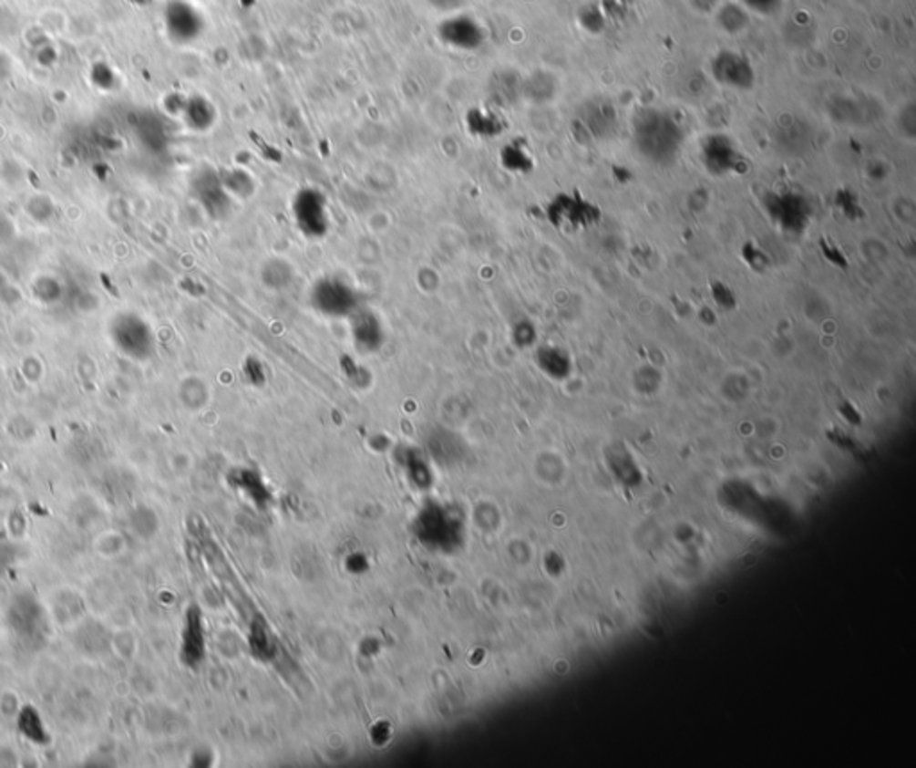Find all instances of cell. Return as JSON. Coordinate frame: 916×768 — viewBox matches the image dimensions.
I'll list each match as a JSON object with an SVG mask.
<instances>
[{
	"label": "cell",
	"mask_w": 916,
	"mask_h": 768,
	"mask_svg": "<svg viewBox=\"0 0 916 768\" xmlns=\"http://www.w3.org/2000/svg\"><path fill=\"white\" fill-rule=\"evenodd\" d=\"M633 144L644 160L655 165H668L675 161L682 149L684 130L672 113L659 108H644L633 119Z\"/></svg>",
	"instance_id": "6da1fadb"
},
{
	"label": "cell",
	"mask_w": 916,
	"mask_h": 768,
	"mask_svg": "<svg viewBox=\"0 0 916 768\" xmlns=\"http://www.w3.org/2000/svg\"><path fill=\"white\" fill-rule=\"evenodd\" d=\"M308 303L319 316L330 319H349L362 306L358 292L338 276L319 278L310 288Z\"/></svg>",
	"instance_id": "7a4b0ae2"
},
{
	"label": "cell",
	"mask_w": 916,
	"mask_h": 768,
	"mask_svg": "<svg viewBox=\"0 0 916 768\" xmlns=\"http://www.w3.org/2000/svg\"><path fill=\"white\" fill-rule=\"evenodd\" d=\"M113 346L128 358L147 360L154 351V334L149 323L133 312H120L109 323Z\"/></svg>",
	"instance_id": "3957f363"
},
{
	"label": "cell",
	"mask_w": 916,
	"mask_h": 768,
	"mask_svg": "<svg viewBox=\"0 0 916 768\" xmlns=\"http://www.w3.org/2000/svg\"><path fill=\"white\" fill-rule=\"evenodd\" d=\"M292 219L303 237L319 241L328 235L330 213L324 195L315 189H303L292 199Z\"/></svg>",
	"instance_id": "277c9868"
},
{
	"label": "cell",
	"mask_w": 916,
	"mask_h": 768,
	"mask_svg": "<svg viewBox=\"0 0 916 768\" xmlns=\"http://www.w3.org/2000/svg\"><path fill=\"white\" fill-rule=\"evenodd\" d=\"M709 70L718 85L730 90H752L757 81V72L750 57L732 48L718 50L709 61Z\"/></svg>",
	"instance_id": "5b68a950"
},
{
	"label": "cell",
	"mask_w": 916,
	"mask_h": 768,
	"mask_svg": "<svg viewBox=\"0 0 916 768\" xmlns=\"http://www.w3.org/2000/svg\"><path fill=\"white\" fill-rule=\"evenodd\" d=\"M700 160L713 176H726L737 172L743 165V156L726 135H709L700 144Z\"/></svg>",
	"instance_id": "8992f818"
},
{
	"label": "cell",
	"mask_w": 916,
	"mask_h": 768,
	"mask_svg": "<svg viewBox=\"0 0 916 768\" xmlns=\"http://www.w3.org/2000/svg\"><path fill=\"white\" fill-rule=\"evenodd\" d=\"M46 609L42 604L27 595H16L7 607V624L24 638H35L46 628Z\"/></svg>",
	"instance_id": "52a82bcc"
},
{
	"label": "cell",
	"mask_w": 916,
	"mask_h": 768,
	"mask_svg": "<svg viewBox=\"0 0 916 768\" xmlns=\"http://www.w3.org/2000/svg\"><path fill=\"white\" fill-rule=\"evenodd\" d=\"M550 219L557 226L580 228L598 219V210L579 193H561L548 208Z\"/></svg>",
	"instance_id": "ba28073f"
},
{
	"label": "cell",
	"mask_w": 916,
	"mask_h": 768,
	"mask_svg": "<svg viewBox=\"0 0 916 768\" xmlns=\"http://www.w3.org/2000/svg\"><path fill=\"white\" fill-rule=\"evenodd\" d=\"M349 332L355 346L367 353L378 351L386 340V328L382 319L373 310H367L364 306H360L349 317Z\"/></svg>",
	"instance_id": "9c48e42d"
},
{
	"label": "cell",
	"mask_w": 916,
	"mask_h": 768,
	"mask_svg": "<svg viewBox=\"0 0 916 768\" xmlns=\"http://www.w3.org/2000/svg\"><path fill=\"white\" fill-rule=\"evenodd\" d=\"M466 122H468V128L473 135L483 137V139L498 137L505 130L503 119L496 111L487 109V108H477V109L469 111Z\"/></svg>",
	"instance_id": "30bf717a"
},
{
	"label": "cell",
	"mask_w": 916,
	"mask_h": 768,
	"mask_svg": "<svg viewBox=\"0 0 916 768\" xmlns=\"http://www.w3.org/2000/svg\"><path fill=\"white\" fill-rule=\"evenodd\" d=\"M501 163L510 172H530L533 169V156L525 140H514L505 145L501 150Z\"/></svg>",
	"instance_id": "8fae6325"
},
{
	"label": "cell",
	"mask_w": 916,
	"mask_h": 768,
	"mask_svg": "<svg viewBox=\"0 0 916 768\" xmlns=\"http://www.w3.org/2000/svg\"><path fill=\"white\" fill-rule=\"evenodd\" d=\"M18 729L33 743L46 745L48 742L46 723H44L40 713L35 708H24L22 710V713L18 715Z\"/></svg>",
	"instance_id": "7c38bea8"
},
{
	"label": "cell",
	"mask_w": 916,
	"mask_h": 768,
	"mask_svg": "<svg viewBox=\"0 0 916 768\" xmlns=\"http://www.w3.org/2000/svg\"><path fill=\"white\" fill-rule=\"evenodd\" d=\"M202 649V634H201V624H199V615L195 609H190L187 628L183 636V659L185 663L193 665L199 661Z\"/></svg>",
	"instance_id": "4fadbf2b"
},
{
	"label": "cell",
	"mask_w": 916,
	"mask_h": 768,
	"mask_svg": "<svg viewBox=\"0 0 916 768\" xmlns=\"http://www.w3.org/2000/svg\"><path fill=\"white\" fill-rule=\"evenodd\" d=\"M737 4L750 13H756L761 16H770L782 7L784 0H737Z\"/></svg>",
	"instance_id": "5bb4252c"
},
{
	"label": "cell",
	"mask_w": 916,
	"mask_h": 768,
	"mask_svg": "<svg viewBox=\"0 0 916 768\" xmlns=\"http://www.w3.org/2000/svg\"><path fill=\"white\" fill-rule=\"evenodd\" d=\"M9 76H11V61L4 52H0V85H4L9 79Z\"/></svg>",
	"instance_id": "9a60e30c"
},
{
	"label": "cell",
	"mask_w": 916,
	"mask_h": 768,
	"mask_svg": "<svg viewBox=\"0 0 916 768\" xmlns=\"http://www.w3.org/2000/svg\"><path fill=\"white\" fill-rule=\"evenodd\" d=\"M9 563V555H7V546L4 543H0V570L4 565Z\"/></svg>",
	"instance_id": "2e32d148"
}]
</instances>
